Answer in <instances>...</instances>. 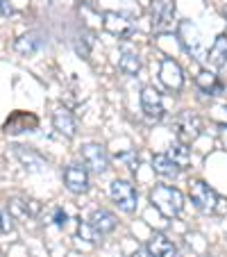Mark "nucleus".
<instances>
[{"mask_svg": "<svg viewBox=\"0 0 227 257\" xmlns=\"http://www.w3.org/2000/svg\"><path fill=\"white\" fill-rule=\"evenodd\" d=\"M141 107H143V114L148 118L159 121L164 116V100H161V93L155 87H143V91H141Z\"/></svg>", "mask_w": 227, "mask_h": 257, "instance_id": "10", "label": "nucleus"}, {"mask_svg": "<svg viewBox=\"0 0 227 257\" xmlns=\"http://www.w3.org/2000/svg\"><path fill=\"white\" fill-rule=\"evenodd\" d=\"M118 68H121L123 73H127V75H136L141 68V59L136 53H132V50H125V53H121V59H118Z\"/></svg>", "mask_w": 227, "mask_h": 257, "instance_id": "18", "label": "nucleus"}, {"mask_svg": "<svg viewBox=\"0 0 227 257\" xmlns=\"http://www.w3.org/2000/svg\"><path fill=\"white\" fill-rule=\"evenodd\" d=\"M134 257H155V255H152V252L148 250V246H141V248H136Z\"/></svg>", "mask_w": 227, "mask_h": 257, "instance_id": "25", "label": "nucleus"}, {"mask_svg": "<svg viewBox=\"0 0 227 257\" xmlns=\"http://www.w3.org/2000/svg\"><path fill=\"white\" fill-rule=\"evenodd\" d=\"M89 223H91V228L102 237V234L111 232V230L116 228L118 218L114 216V214H111L109 209H96V212H93L91 216H89Z\"/></svg>", "mask_w": 227, "mask_h": 257, "instance_id": "13", "label": "nucleus"}, {"mask_svg": "<svg viewBox=\"0 0 227 257\" xmlns=\"http://www.w3.org/2000/svg\"><path fill=\"white\" fill-rule=\"evenodd\" d=\"M64 185L68 191L73 194H87L89 191V173L84 166L80 164H71L64 171Z\"/></svg>", "mask_w": 227, "mask_h": 257, "instance_id": "9", "label": "nucleus"}, {"mask_svg": "<svg viewBox=\"0 0 227 257\" xmlns=\"http://www.w3.org/2000/svg\"><path fill=\"white\" fill-rule=\"evenodd\" d=\"M109 194H111V198H114V203H116L123 212L130 214L136 209L139 196H136V189L132 182H127V180H114L109 187Z\"/></svg>", "mask_w": 227, "mask_h": 257, "instance_id": "3", "label": "nucleus"}, {"mask_svg": "<svg viewBox=\"0 0 227 257\" xmlns=\"http://www.w3.org/2000/svg\"><path fill=\"white\" fill-rule=\"evenodd\" d=\"M188 194H191V200L195 203V207L202 209V212H216L218 209V203H220V200H218V194L207 185V182H202V180L191 182Z\"/></svg>", "mask_w": 227, "mask_h": 257, "instance_id": "5", "label": "nucleus"}, {"mask_svg": "<svg viewBox=\"0 0 227 257\" xmlns=\"http://www.w3.org/2000/svg\"><path fill=\"white\" fill-rule=\"evenodd\" d=\"M207 59L216 68L225 66V64H227V37H222V34H220V37L213 41V46L209 48V53H207Z\"/></svg>", "mask_w": 227, "mask_h": 257, "instance_id": "15", "label": "nucleus"}, {"mask_svg": "<svg viewBox=\"0 0 227 257\" xmlns=\"http://www.w3.org/2000/svg\"><path fill=\"white\" fill-rule=\"evenodd\" d=\"M12 12H14V10H12L10 0H0V14H3V16H10Z\"/></svg>", "mask_w": 227, "mask_h": 257, "instance_id": "22", "label": "nucleus"}, {"mask_svg": "<svg viewBox=\"0 0 227 257\" xmlns=\"http://www.w3.org/2000/svg\"><path fill=\"white\" fill-rule=\"evenodd\" d=\"M37 39H34V37H21L19 41H16V50H19V53H23V55H30V53H34V50H37Z\"/></svg>", "mask_w": 227, "mask_h": 257, "instance_id": "20", "label": "nucleus"}, {"mask_svg": "<svg viewBox=\"0 0 227 257\" xmlns=\"http://www.w3.org/2000/svg\"><path fill=\"white\" fill-rule=\"evenodd\" d=\"M150 200H152V205H155L166 218L177 216L184 207V196L179 194V189L168 187V185H157L155 189L150 191Z\"/></svg>", "mask_w": 227, "mask_h": 257, "instance_id": "1", "label": "nucleus"}, {"mask_svg": "<svg viewBox=\"0 0 227 257\" xmlns=\"http://www.w3.org/2000/svg\"><path fill=\"white\" fill-rule=\"evenodd\" d=\"M159 78H161V82H164V87L170 89V91H179L184 84L182 68H179V64L173 62V59H164V62H161Z\"/></svg>", "mask_w": 227, "mask_h": 257, "instance_id": "11", "label": "nucleus"}, {"mask_svg": "<svg viewBox=\"0 0 227 257\" xmlns=\"http://www.w3.org/2000/svg\"><path fill=\"white\" fill-rule=\"evenodd\" d=\"M105 30L118 39H130L134 34V23L127 16L118 14V12H107L105 14Z\"/></svg>", "mask_w": 227, "mask_h": 257, "instance_id": "8", "label": "nucleus"}, {"mask_svg": "<svg viewBox=\"0 0 227 257\" xmlns=\"http://www.w3.org/2000/svg\"><path fill=\"white\" fill-rule=\"evenodd\" d=\"M148 250L155 257H177V248L164 234H152V239L148 241Z\"/></svg>", "mask_w": 227, "mask_h": 257, "instance_id": "14", "label": "nucleus"}, {"mask_svg": "<svg viewBox=\"0 0 227 257\" xmlns=\"http://www.w3.org/2000/svg\"><path fill=\"white\" fill-rule=\"evenodd\" d=\"M78 234H80V237H82V239H87L89 243H96V241H98V237H100V234H98L96 230L91 228V223H80Z\"/></svg>", "mask_w": 227, "mask_h": 257, "instance_id": "21", "label": "nucleus"}, {"mask_svg": "<svg viewBox=\"0 0 227 257\" xmlns=\"http://www.w3.org/2000/svg\"><path fill=\"white\" fill-rule=\"evenodd\" d=\"M166 155H168L170 160H173L175 164L179 166V171L186 169V166L191 164V153H188L186 144H175V146H170V151L166 153Z\"/></svg>", "mask_w": 227, "mask_h": 257, "instance_id": "19", "label": "nucleus"}, {"mask_svg": "<svg viewBox=\"0 0 227 257\" xmlns=\"http://www.w3.org/2000/svg\"><path fill=\"white\" fill-rule=\"evenodd\" d=\"M202 132V121H200L198 114H191V112H184L177 116L175 121V137L179 139V144H191L195 141Z\"/></svg>", "mask_w": 227, "mask_h": 257, "instance_id": "4", "label": "nucleus"}, {"mask_svg": "<svg viewBox=\"0 0 227 257\" xmlns=\"http://www.w3.org/2000/svg\"><path fill=\"white\" fill-rule=\"evenodd\" d=\"M82 160H84V164L98 175L105 173V171L109 169V155H107L105 146H100V144L82 146Z\"/></svg>", "mask_w": 227, "mask_h": 257, "instance_id": "6", "label": "nucleus"}, {"mask_svg": "<svg viewBox=\"0 0 227 257\" xmlns=\"http://www.w3.org/2000/svg\"><path fill=\"white\" fill-rule=\"evenodd\" d=\"M152 169H155V173H159L161 178H177V173H179V166L175 164L168 155L152 157Z\"/></svg>", "mask_w": 227, "mask_h": 257, "instance_id": "16", "label": "nucleus"}, {"mask_svg": "<svg viewBox=\"0 0 227 257\" xmlns=\"http://www.w3.org/2000/svg\"><path fill=\"white\" fill-rule=\"evenodd\" d=\"M225 16H227V7H225Z\"/></svg>", "mask_w": 227, "mask_h": 257, "instance_id": "26", "label": "nucleus"}, {"mask_svg": "<svg viewBox=\"0 0 227 257\" xmlns=\"http://www.w3.org/2000/svg\"><path fill=\"white\" fill-rule=\"evenodd\" d=\"M179 41H182L184 50L191 57L207 59V55H204V37L195 23H191V21H182L179 23Z\"/></svg>", "mask_w": 227, "mask_h": 257, "instance_id": "2", "label": "nucleus"}, {"mask_svg": "<svg viewBox=\"0 0 227 257\" xmlns=\"http://www.w3.org/2000/svg\"><path fill=\"white\" fill-rule=\"evenodd\" d=\"M66 212H62V209H57V212H55V223L57 225H66Z\"/></svg>", "mask_w": 227, "mask_h": 257, "instance_id": "23", "label": "nucleus"}, {"mask_svg": "<svg viewBox=\"0 0 227 257\" xmlns=\"http://www.w3.org/2000/svg\"><path fill=\"white\" fill-rule=\"evenodd\" d=\"M175 0H152V28L164 32L173 28Z\"/></svg>", "mask_w": 227, "mask_h": 257, "instance_id": "7", "label": "nucleus"}, {"mask_svg": "<svg viewBox=\"0 0 227 257\" xmlns=\"http://www.w3.org/2000/svg\"><path fill=\"white\" fill-rule=\"evenodd\" d=\"M53 125L55 130L59 132V135L64 137H75V132H78V123H75V116H73L71 109H66V107H57L53 114Z\"/></svg>", "mask_w": 227, "mask_h": 257, "instance_id": "12", "label": "nucleus"}, {"mask_svg": "<svg viewBox=\"0 0 227 257\" xmlns=\"http://www.w3.org/2000/svg\"><path fill=\"white\" fill-rule=\"evenodd\" d=\"M123 160H125L127 164H130V169H132V171H136V164H139V160H136V157L132 155V153H127V155H123Z\"/></svg>", "mask_w": 227, "mask_h": 257, "instance_id": "24", "label": "nucleus"}, {"mask_svg": "<svg viewBox=\"0 0 227 257\" xmlns=\"http://www.w3.org/2000/svg\"><path fill=\"white\" fill-rule=\"evenodd\" d=\"M198 87L202 89V91H207V93H211V96H218V93L222 91V84L218 82V78L213 75V73H209V71H202L198 75Z\"/></svg>", "mask_w": 227, "mask_h": 257, "instance_id": "17", "label": "nucleus"}]
</instances>
